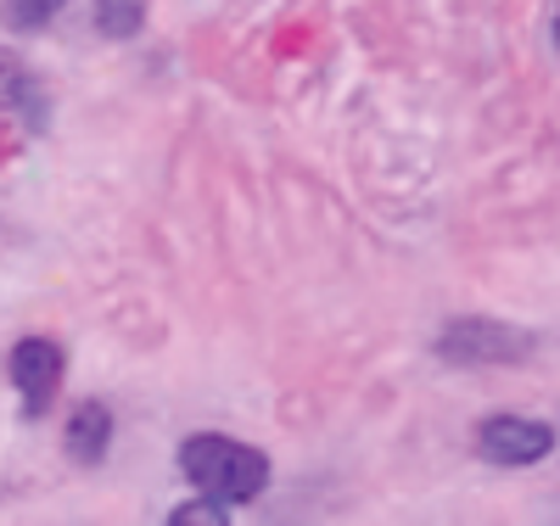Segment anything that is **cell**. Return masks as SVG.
<instances>
[{
    "mask_svg": "<svg viewBox=\"0 0 560 526\" xmlns=\"http://www.w3.org/2000/svg\"><path fill=\"white\" fill-rule=\"evenodd\" d=\"M179 476L219 504H253L269 488V454L224 432H197L179 443Z\"/></svg>",
    "mask_w": 560,
    "mask_h": 526,
    "instance_id": "obj_1",
    "label": "cell"
},
{
    "mask_svg": "<svg viewBox=\"0 0 560 526\" xmlns=\"http://www.w3.org/2000/svg\"><path fill=\"white\" fill-rule=\"evenodd\" d=\"M438 359L459 364V370H482V364H527L533 359V337L522 325H504V319H448L443 337H438Z\"/></svg>",
    "mask_w": 560,
    "mask_h": 526,
    "instance_id": "obj_2",
    "label": "cell"
},
{
    "mask_svg": "<svg viewBox=\"0 0 560 526\" xmlns=\"http://www.w3.org/2000/svg\"><path fill=\"white\" fill-rule=\"evenodd\" d=\"M477 454L488 465H504V470L538 465V459L555 454V425L533 420V414H488L477 425Z\"/></svg>",
    "mask_w": 560,
    "mask_h": 526,
    "instance_id": "obj_3",
    "label": "cell"
},
{
    "mask_svg": "<svg viewBox=\"0 0 560 526\" xmlns=\"http://www.w3.org/2000/svg\"><path fill=\"white\" fill-rule=\"evenodd\" d=\"M7 375L18 387V404H23V420H45L62 393V348L45 342V337H23L7 359Z\"/></svg>",
    "mask_w": 560,
    "mask_h": 526,
    "instance_id": "obj_4",
    "label": "cell"
},
{
    "mask_svg": "<svg viewBox=\"0 0 560 526\" xmlns=\"http://www.w3.org/2000/svg\"><path fill=\"white\" fill-rule=\"evenodd\" d=\"M62 448H68L73 465H102L107 448H113V409L96 404V398L73 404V414L62 425Z\"/></svg>",
    "mask_w": 560,
    "mask_h": 526,
    "instance_id": "obj_5",
    "label": "cell"
},
{
    "mask_svg": "<svg viewBox=\"0 0 560 526\" xmlns=\"http://www.w3.org/2000/svg\"><path fill=\"white\" fill-rule=\"evenodd\" d=\"M147 12H152V0H96L90 17H96V34H107V39H135Z\"/></svg>",
    "mask_w": 560,
    "mask_h": 526,
    "instance_id": "obj_6",
    "label": "cell"
},
{
    "mask_svg": "<svg viewBox=\"0 0 560 526\" xmlns=\"http://www.w3.org/2000/svg\"><path fill=\"white\" fill-rule=\"evenodd\" d=\"M0 107H28V124H45L39 95H34V79L23 73V62H18L12 51H0Z\"/></svg>",
    "mask_w": 560,
    "mask_h": 526,
    "instance_id": "obj_7",
    "label": "cell"
},
{
    "mask_svg": "<svg viewBox=\"0 0 560 526\" xmlns=\"http://www.w3.org/2000/svg\"><path fill=\"white\" fill-rule=\"evenodd\" d=\"M62 7L68 0H0V23H7L12 34H39Z\"/></svg>",
    "mask_w": 560,
    "mask_h": 526,
    "instance_id": "obj_8",
    "label": "cell"
},
{
    "mask_svg": "<svg viewBox=\"0 0 560 526\" xmlns=\"http://www.w3.org/2000/svg\"><path fill=\"white\" fill-rule=\"evenodd\" d=\"M230 521V504H219V499H191V504H179V510H168V526H224Z\"/></svg>",
    "mask_w": 560,
    "mask_h": 526,
    "instance_id": "obj_9",
    "label": "cell"
},
{
    "mask_svg": "<svg viewBox=\"0 0 560 526\" xmlns=\"http://www.w3.org/2000/svg\"><path fill=\"white\" fill-rule=\"evenodd\" d=\"M555 45H560V12H555Z\"/></svg>",
    "mask_w": 560,
    "mask_h": 526,
    "instance_id": "obj_10",
    "label": "cell"
}]
</instances>
